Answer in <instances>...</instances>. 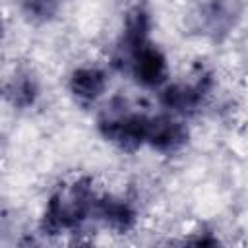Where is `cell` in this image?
Returning <instances> with one entry per match:
<instances>
[{
    "label": "cell",
    "instance_id": "obj_7",
    "mask_svg": "<svg viewBox=\"0 0 248 248\" xmlns=\"http://www.w3.org/2000/svg\"><path fill=\"white\" fill-rule=\"evenodd\" d=\"M93 213L97 215L99 221L105 223L107 229L114 232H128L136 225V211L134 207L114 196H103L95 198Z\"/></svg>",
    "mask_w": 248,
    "mask_h": 248
},
{
    "label": "cell",
    "instance_id": "obj_4",
    "mask_svg": "<svg viewBox=\"0 0 248 248\" xmlns=\"http://www.w3.org/2000/svg\"><path fill=\"white\" fill-rule=\"evenodd\" d=\"M130 68L134 72V78L145 87H159L167 79L169 72L165 54L149 43H145L132 54Z\"/></svg>",
    "mask_w": 248,
    "mask_h": 248
},
{
    "label": "cell",
    "instance_id": "obj_5",
    "mask_svg": "<svg viewBox=\"0 0 248 248\" xmlns=\"http://www.w3.org/2000/svg\"><path fill=\"white\" fill-rule=\"evenodd\" d=\"M209 87L211 79L207 74H203L192 83H174L165 87L161 93V103L174 112H190L202 103Z\"/></svg>",
    "mask_w": 248,
    "mask_h": 248
},
{
    "label": "cell",
    "instance_id": "obj_9",
    "mask_svg": "<svg viewBox=\"0 0 248 248\" xmlns=\"http://www.w3.org/2000/svg\"><path fill=\"white\" fill-rule=\"evenodd\" d=\"M37 93H39L37 81H35V78H33L31 74H27V72L16 74V76L8 81V85H6V95H8L10 103H12L14 107H17V108H27V107H31V105L35 103V99H37Z\"/></svg>",
    "mask_w": 248,
    "mask_h": 248
},
{
    "label": "cell",
    "instance_id": "obj_11",
    "mask_svg": "<svg viewBox=\"0 0 248 248\" xmlns=\"http://www.w3.org/2000/svg\"><path fill=\"white\" fill-rule=\"evenodd\" d=\"M62 0H23L21 10L31 21H48L58 12Z\"/></svg>",
    "mask_w": 248,
    "mask_h": 248
},
{
    "label": "cell",
    "instance_id": "obj_8",
    "mask_svg": "<svg viewBox=\"0 0 248 248\" xmlns=\"http://www.w3.org/2000/svg\"><path fill=\"white\" fill-rule=\"evenodd\" d=\"M147 33H149V16L145 12L143 6H134L124 19V35H122V50L126 52L128 58H132V54L141 48L147 41Z\"/></svg>",
    "mask_w": 248,
    "mask_h": 248
},
{
    "label": "cell",
    "instance_id": "obj_1",
    "mask_svg": "<svg viewBox=\"0 0 248 248\" xmlns=\"http://www.w3.org/2000/svg\"><path fill=\"white\" fill-rule=\"evenodd\" d=\"M95 194L87 178H76L60 184L46 202L41 229L45 234L76 231L89 213H93Z\"/></svg>",
    "mask_w": 248,
    "mask_h": 248
},
{
    "label": "cell",
    "instance_id": "obj_2",
    "mask_svg": "<svg viewBox=\"0 0 248 248\" xmlns=\"http://www.w3.org/2000/svg\"><path fill=\"white\" fill-rule=\"evenodd\" d=\"M147 128L149 116L126 110L124 107L108 108L99 120L103 138L126 151H134L147 141Z\"/></svg>",
    "mask_w": 248,
    "mask_h": 248
},
{
    "label": "cell",
    "instance_id": "obj_10",
    "mask_svg": "<svg viewBox=\"0 0 248 248\" xmlns=\"http://www.w3.org/2000/svg\"><path fill=\"white\" fill-rule=\"evenodd\" d=\"M232 23V12L219 0L209 2L202 8L200 14V27L203 29V33L207 35H219V33H227V29Z\"/></svg>",
    "mask_w": 248,
    "mask_h": 248
},
{
    "label": "cell",
    "instance_id": "obj_3",
    "mask_svg": "<svg viewBox=\"0 0 248 248\" xmlns=\"http://www.w3.org/2000/svg\"><path fill=\"white\" fill-rule=\"evenodd\" d=\"M188 141V130L170 116H149L147 141L159 153H176Z\"/></svg>",
    "mask_w": 248,
    "mask_h": 248
},
{
    "label": "cell",
    "instance_id": "obj_6",
    "mask_svg": "<svg viewBox=\"0 0 248 248\" xmlns=\"http://www.w3.org/2000/svg\"><path fill=\"white\" fill-rule=\"evenodd\" d=\"M72 97L81 105L95 103L107 89V74L95 66H81L72 72L68 79Z\"/></svg>",
    "mask_w": 248,
    "mask_h": 248
}]
</instances>
